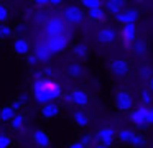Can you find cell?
<instances>
[{"label": "cell", "mask_w": 153, "mask_h": 148, "mask_svg": "<svg viewBox=\"0 0 153 148\" xmlns=\"http://www.w3.org/2000/svg\"><path fill=\"white\" fill-rule=\"evenodd\" d=\"M31 94H33V99L38 104L46 105V104L54 102L56 99H59L63 95V89L53 79L43 77V79H38V81H33V84H31Z\"/></svg>", "instance_id": "cell-1"}, {"label": "cell", "mask_w": 153, "mask_h": 148, "mask_svg": "<svg viewBox=\"0 0 153 148\" xmlns=\"http://www.w3.org/2000/svg\"><path fill=\"white\" fill-rule=\"evenodd\" d=\"M43 26H45V35H46L48 38L64 35V31H66V23H64V20L59 18V16H51V18H48V22L45 23Z\"/></svg>", "instance_id": "cell-2"}, {"label": "cell", "mask_w": 153, "mask_h": 148, "mask_svg": "<svg viewBox=\"0 0 153 148\" xmlns=\"http://www.w3.org/2000/svg\"><path fill=\"white\" fill-rule=\"evenodd\" d=\"M68 43H69V38H68L66 35L53 36V38L46 39V45H48V48H50V51L53 53V54H58V53L64 51L66 46H68Z\"/></svg>", "instance_id": "cell-3"}, {"label": "cell", "mask_w": 153, "mask_h": 148, "mask_svg": "<svg viewBox=\"0 0 153 148\" xmlns=\"http://www.w3.org/2000/svg\"><path fill=\"white\" fill-rule=\"evenodd\" d=\"M63 16L66 22L73 23V25H77V23H81L84 20V12L76 5H68L63 10Z\"/></svg>", "instance_id": "cell-4"}, {"label": "cell", "mask_w": 153, "mask_h": 148, "mask_svg": "<svg viewBox=\"0 0 153 148\" xmlns=\"http://www.w3.org/2000/svg\"><path fill=\"white\" fill-rule=\"evenodd\" d=\"M115 104L120 110H130L133 107V99L127 91H119L115 94Z\"/></svg>", "instance_id": "cell-5"}, {"label": "cell", "mask_w": 153, "mask_h": 148, "mask_svg": "<svg viewBox=\"0 0 153 148\" xmlns=\"http://www.w3.org/2000/svg\"><path fill=\"white\" fill-rule=\"evenodd\" d=\"M33 54L38 58V61H40V62H48L51 59V56H53V53L50 51L46 41H40V43H36V45H35Z\"/></svg>", "instance_id": "cell-6"}, {"label": "cell", "mask_w": 153, "mask_h": 148, "mask_svg": "<svg viewBox=\"0 0 153 148\" xmlns=\"http://www.w3.org/2000/svg\"><path fill=\"white\" fill-rule=\"evenodd\" d=\"M128 69H130V64L125 59H114V61L110 62V71H112V74L117 76V77L125 76L127 72H128Z\"/></svg>", "instance_id": "cell-7"}, {"label": "cell", "mask_w": 153, "mask_h": 148, "mask_svg": "<svg viewBox=\"0 0 153 148\" xmlns=\"http://www.w3.org/2000/svg\"><path fill=\"white\" fill-rule=\"evenodd\" d=\"M114 135H115V132H114L112 128L104 127V128H100V130L97 132L94 138H96V140H99L100 145H104L105 148H109L110 145H112V141H114Z\"/></svg>", "instance_id": "cell-8"}, {"label": "cell", "mask_w": 153, "mask_h": 148, "mask_svg": "<svg viewBox=\"0 0 153 148\" xmlns=\"http://www.w3.org/2000/svg\"><path fill=\"white\" fill-rule=\"evenodd\" d=\"M146 114H148V107H140L130 114V120L137 127H145L146 125Z\"/></svg>", "instance_id": "cell-9"}, {"label": "cell", "mask_w": 153, "mask_h": 148, "mask_svg": "<svg viewBox=\"0 0 153 148\" xmlns=\"http://www.w3.org/2000/svg\"><path fill=\"white\" fill-rule=\"evenodd\" d=\"M13 51L18 56H28L30 54V43L23 38V36H18L13 41Z\"/></svg>", "instance_id": "cell-10"}, {"label": "cell", "mask_w": 153, "mask_h": 148, "mask_svg": "<svg viewBox=\"0 0 153 148\" xmlns=\"http://www.w3.org/2000/svg\"><path fill=\"white\" fill-rule=\"evenodd\" d=\"M137 18H138V12L137 10H125V12H120L119 15H115V20L119 23H123V25L135 23Z\"/></svg>", "instance_id": "cell-11"}, {"label": "cell", "mask_w": 153, "mask_h": 148, "mask_svg": "<svg viewBox=\"0 0 153 148\" xmlns=\"http://www.w3.org/2000/svg\"><path fill=\"white\" fill-rule=\"evenodd\" d=\"M115 38H117V33L114 31L112 28H102V30H99V33H97V39H99L100 43H104V45L114 43Z\"/></svg>", "instance_id": "cell-12"}, {"label": "cell", "mask_w": 153, "mask_h": 148, "mask_svg": "<svg viewBox=\"0 0 153 148\" xmlns=\"http://www.w3.org/2000/svg\"><path fill=\"white\" fill-rule=\"evenodd\" d=\"M71 97H73V104L77 105V107H86L87 102H89V97L82 89H74L71 92Z\"/></svg>", "instance_id": "cell-13"}, {"label": "cell", "mask_w": 153, "mask_h": 148, "mask_svg": "<svg viewBox=\"0 0 153 148\" xmlns=\"http://www.w3.org/2000/svg\"><path fill=\"white\" fill-rule=\"evenodd\" d=\"M33 141L36 143V147H40V148H48L50 147V135L45 130H36L33 133Z\"/></svg>", "instance_id": "cell-14"}, {"label": "cell", "mask_w": 153, "mask_h": 148, "mask_svg": "<svg viewBox=\"0 0 153 148\" xmlns=\"http://www.w3.org/2000/svg\"><path fill=\"white\" fill-rule=\"evenodd\" d=\"M41 115L45 118H54L59 115V105L51 102V104H46V105H41Z\"/></svg>", "instance_id": "cell-15"}, {"label": "cell", "mask_w": 153, "mask_h": 148, "mask_svg": "<svg viewBox=\"0 0 153 148\" xmlns=\"http://www.w3.org/2000/svg\"><path fill=\"white\" fill-rule=\"evenodd\" d=\"M122 36H123V41L125 45H130V43H135V25L130 23V25H123L122 30Z\"/></svg>", "instance_id": "cell-16"}, {"label": "cell", "mask_w": 153, "mask_h": 148, "mask_svg": "<svg viewBox=\"0 0 153 148\" xmlns=\"http://www.w3.org/2000/svg\"><path fill=\"white\" fill-rule=\"evenodd\" d=\"M17 114H18V112H15L12 105H4V107L0 109V120H2V122H8V123H10Z\"/></svg>", "instance_id": "cell-17"}, {"label": "cell", "mask_w": 153, "mask_h": 148, "mask_svg": "<svg viewBox=\"0 0 153 148\" xmlns=\"http://www.w3.org/2000/svg\"><path fill=\"white\" fill-rule=\"evenodd\" d=\"M73 118L76 122V125H79V127H87V123H89V118H87V115L82 110H76Z\"/></svg>", "instance_id": "cell-18"}, {"label": "cell", "mask_w": 153, "mask_h": 148, "mask_svg": "<svg viewBox=\"0 0 153 148\" xmlns=\"http://www.w3.org/2000/svg\"><path fill=\"white\" fill-rule=\"evenodd\" d=\"M23 125H25V115L18 112V114L13 117V120L10 122V127L13 128V130H22V128H23Z\"/></svg>", "instance_id": "cell-19"}, {"label": "cell", "mask_w": 153, "mask_h": 148, "mask_svg": "<svg viewBox=\"0 0 153 148\" xmlns=\"http://www.w3.org/2000/svg\"><path fill=\"white\" fill-rule=\"evenodd\" d=\"M13 31L15 30L12 28L10 25H7V23H2L0 25V39H8L13 36Z\"/></svg>", "instance_id": "cell-20"}, {"label": "cell", "mask_w": 153, "mask_h": 148, "mask_svg": "<svg viewBox=\"0 0 153 148\" xmlns=\"http://www.w3.org/2000/svg\"><path fill=\"white\" fill-rule=\"evenodd\" d=\"M87 15H89L91 20H96V22H97V20H104V18H105V12H104L100 7H99V8L87 10Z\"/></svg>", "instance_id": "cell-21"}, {"label": "cell", "mask_w": 153, "mask_h": 148, "mask_svg": "<svg viewBox=\"0 0 153 148\" xmlns=\"http://www.w3.org/2000/svg\"><path fill=\"white\" fill-rule=\"evenodd\" d=\"M68 74H69L71 77H79V76L82 74V66L77 64V62L69 64V68H68Z\"/></svg>", "instance_id": "cell-22"}, {"label": "cell", "mask_w": 153, "mask_h": 148, "mask_svg": "<svg viewBox=\"0 0 153 148\" xmlns=\"http://www.w3.org/2000/svg\"><path fill=\"white\" fill-rule=\"evenodd\" d=\"M105 7H107V10H109L110 13H114V15H119V13L122 12L123 3H122V2H107Z\"/></svg>", "instance_id": "cell-23"}, {"label": "cell", "mask_w": 153, "mask_h": 148, "mask_svg": "<svg viewBox=\"0 0 153 148\" xmlns=\"http://www.w3.org/2000/svg\"><path fill=\"white\" fill-rule=\"evenodd\" d=\"M133 132L132 130H128V128H123V130H120L119 133H117V137L120 138V141H123V143H130V140H132V137H133Z\"/></svg>", "instance_id": "cell-24"}, {"label": "cell", "mask_w": 153, "mask_h": 148, "mask_svg": "<svg viewBox=\"0 0 153 148\" xmlns=\"http://www.w3.org/2000/svg\"><path fill=\"white\" fill-rule=\"evenodd\" d=\"M133 51H135L137 56H143L146 53V46L143 41H140V39H137L135 43H133Z\"/></svg>", "instance_id": "cell-25"}, {"label": "cell", "mask_w": 153, "mask_h": 148, "mask_svg": "<svg viewBox=\"0 0 153 148\" xmlns=\"http://www.w3.org/2000/svg\"><path fill=\"white\" fill-rule=\"evenodd\" d=\"M74 54H76L77 58L84 59V58L87 56V46H86V45H82V43L76 45V46H74Z\"/></svg>", "instance_id": "cell-26"}, {"label": "cell", "mask_w": 153, "mask_h": 148, "mask_svg": "<svg viewBox=\"0 0 153 148\" xmlns=\"http://www.w3.org/2000/svg\"><path fill=\"white\" fill-rule=\"evenodd\" d=\"M12 147V138L7 133H0V148H10Z\"/></svg>", "instance_id": "cell-27"}, {"label": "cell", "mask_w": 153, "mask_h": 148, "mask_svg": "<svg viewBox=\"0 0 153 148\" xmlns=\"http://www.w3.org/2000/svg\"><path fill=\"white\" fill-rule=\"evenodd\" d=\"M8 15H10V12H8V8L4 5V3H0V25L7 22V20H8Z\"/></svg>", "instance_id": "cell-28"}, {"label": "cell", "mask_w": 153, "mask_h": 148, "mask_svg": "<svg viewBox=\"0 0 153 148\" xmlns=\"http://www.w3.org/2000/svg\"><path fill=\"white\" fill-rule=\"evenodd\" d=\"M140 99H142V102L146 105L152 104V94H150L148 89H142V91H140Z\"/></svg>", "instance_id": "cell-29"}, {"label": "cell", "mask_w": 153, "mask_h": 148, "mask_svg": "<svg viewBox=\"0 0 153 148\" xmlns=\"http://www.w3.org/2000/svg\"><path fill=\"white\" fill-rule=\"evenodd\" d=\"M100 5H102V2H99V0H84L82 2V7H86V8H89V10L99 8Z\"/></svg>", "instance_id": "cell-30"}, {"label": "cell", "mask_w": 153, "mask_h": 148, "mask_svg": "<svg viewBox=\"0 0 153 148\" xmlns=\"http://www.w3.org/2000/svg\"><path fill=\"white\" fill-rule=\"evenodd\" d=\"M130 145H133V147L140 148V147H143V145H145V140H143L142 137H138V135H133L132 140H130Z\"/></svg>", "instance_id": "cell-31"}, {"label": "cell", "mask_w": 153, "mask_h": 148, "mask_svg": "<svg viewBox=\"0 0 153 148\" xmlns=\"http://www.w3.org/2000/svg\"><path fill=\"white\" fill-rule=\"evenodd\" d=\"M38 62H40V61H38V58L33 54V53H30V54L27 56V64L30 66V68H33V66H36Z\"/></svg>", "instance_id": "cell-32"}, {"label": "cell", "mask_w": 153, "mask_h": 148, "mask_svg": "<svg viewBox=\"0 0 153 148\" xmlns=\"http://www.w3.org/2000/svg\"><path fill=\"white\" fill-rule=\"evenodd\" d=\"M140 76H142L143 79H148L150 76H152V68H148V66H142V68H140Z\"/></svg>", "instance_id": "cell-33"}, {"label": "cell", "mask_w": 153, "mask_h": 148, "mask_svg": "<svg viewBox=\"0 0 153 148\" xmlns=\"http://www.w3.org/2000/svg\"><path fill=\"white\" fill-rule=\"evenodd\" d=\"M35 20H36L38 23H43V25H45V23L48 22V18H46V16H45V13H43V12H40V13H38V15H35Z\"/></svg>", "instance_id": "cell-34"}, {"label": "cell", "mask_w": 153, "mask_h": 148, "mask_svg": "<svg viewBox=\"0 0 153 148\" xmlns=\"http://www.w3.org/2000/svg\"><path fill=\"white\" fill-rule=\"evenodd\" d=\"M146 125H153V107L148 109V114H146Z\"/></svg>", "instance_id": "cell-35"}, {"label": "cell", "mask_w": 153, "mask_h": 148, "mask_svg": "<svg viewBox=\"0 0 153 148\" xmlns=\"http://www.w3.org/2000/svg\"><path fill=\"white\" fill-rule=\"evenodd\" d=\"M25 30H27V26H25L23 23H18V25L15 26V33H17V35H23Z\"/></svg>", "instance_id": "cell-36"}, {"label": "cell", "mask_w": 153, "mask_h": 148, "mask_svg": "<svg viewBox=\"0 0 153 148\" xmlns=\"http://www.w3.org/2000/svg\"><path fill=\"white\" fill-rule=\"evenodd\" d=\"M12 107H13V110L17 112V110H20V109L23 107V102H22L20 99H17V100H13V102H12Z\"/></svg>", "instance_id": "cell-37"}, {"label": "cell", "mask_w": 153, "mask_h": 148, "mask_svg": "<svg viewBox=\"0 0 153 148\" xmlns=\"http://www.w3.org/2000/svg\"><path fill=\"white\" fill-rule=\"evenodd\" d=\"M68 148H86V145H84L82 141H76V143H71Z\"/></svg>", "instance_id": "cell-38"}, {"label": "cell", "mask_w": 153, "mask_h": 148, "mask_svg": "<svg viewBox=\"0 0 153 148\" xmlns=\"http://www.w3.org/2000/svg\"><path fill=\"white\" fill-rule=\"evenodd\" d=\"M35 5H36V7H48V5H50V2H48V0H36Z\"/></svg>", "instance_id": "cell-39"}, {"label": "cell", "mask_w": 153, "mask_h": 148, "mask_svg": "<svg viewBox=\"0 0 153 148\" xmlns=\"http://www.w3.org/2000/svg\"><path fill=\"white\" fill-rule=\"evenodd\" d=\"M81 141H82L84 145H89L91 141H92V138H91V137H87V135H86V137H82V140H81Z\"/></svg>", "instance_id": "cell-40"}, {"label": "cell", "mask_w": 153, "mask_h": 148, "mask_svg": "<svg viewBox=\"0 0 153 148\" xmlns=\"http://www.w3.org/2000/svg\"><path fill=\"white\" fill-rule=\"evenodd\" d=\"M61 3H63L61 0H51V2H50V5H51V7H59Z\"/></svg>", "instance_id": "cell-41"}, {"label": "cell", "mask_w": 153, "mask_h": 148, "mask_svg": "<svg viewBox=\"0 0 153 148\" xmlns=\"http://www.w3.org/2000/svg\"><path fill=\"white\" fill-rule=\"evenodd\" d=\"M45 74H46V76H51V74H53V69H51V68H46V69H45Z\"/></svg>", "instance_id": "cell-42"}, {"label": "cell", "mask_w": 153, "mask_h": 148, "mask_svg": "<svg viewBox=\"0 0 153 148\" xmlns=\"http://www.w3.org/2000/svg\"><path fill=\"white\" fill-rule=\"evenodd\" d=\"M148 89H150V92H153V77L150 79V82H148Z\"/></svg>", "instance_id": "cell-43"}, {"label": "cell", "mask_w": 153, "mask_h": 148, "mask_svg": "<svg viewBox=\"0 0 153 148\" xmlns=\"http://www.w3.org/2000/svg\"><path fill=\"white\" fill-rule=\"evenodd\" d=\"M20 100H22V102H23V104H25V102L28 100V95H25V94H23V95H20Z\"/></svg>", "instance_id": "cell-44"}, {"label": "cell", "mask_w": 153, "mask_h": 148, "mask_svg": "<svg viewBox=\"0 0 153 148\" xmlns=\"http://www.w3.org/2000/svg\"><path fill=\"white\" fill-rule=\"evenodd\" d=\"M94 148H105V147H104V145H96Z\"/></svg>", "instance_id": "cell-45"}]
</instances>
